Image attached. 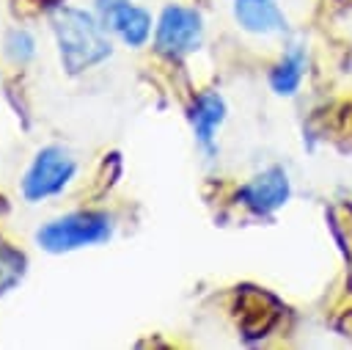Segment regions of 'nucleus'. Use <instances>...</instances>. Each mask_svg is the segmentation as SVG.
Masks as SVG:
<instances>
[{
	"mask_svg": "<svg viewBox=\"0 0 352 350\" xmlns=\"http://www.w3.org/2000/svg\"><path fill=\"white\" fill-rule=\"evenodd\" d=\"M52 30H55L60 63L69 74H82L91 66L110 58V52H113V44L104 36L107 30L102 28L99 17H94L82 8L60 6L52 14Z\"/></svg>",
	"mask_w": 352,
	"mask_h": 350,
	"instance_id": "nucleus-1",
	"label": "nucleus"
},
{
	"mask_svg": "<svg viewBox=\"0 0 352 350\" xmlns=\"http://www.w3.org/2000/svg\"><path fill=\"white\" fill-rule=\"evenodd\" d=\"M110 237H113V218L99 209H77L60 215L55 220H47L36 231L38 248L50 254H69L77 248L107 243Z\"/></svg>",
	"mask_w": 352,
	"mask_h": 350,
	"instance_id": "nucleus-2",
	"label": "nucleus"
},
{
	"mask_svg": "<svg viewBox=\"0 0 352 350\" xmlns=\"http://www.w3.org/2000/svg\"><path fill=\"white\" fill-rule=\"evenodd\" d=\"M74 174H77V160L72 157L69 149L58 143L41 146L22 176V196L25 201L38 204L50 196L63 193V187L74 179Z\"/></svg>",
	"mask_w": 352,
	"mask_h": 350,
	"instance_id": "nucleus-3",
	"label": "nucleus"
},
{
	"mask_svg": "<svg viewBox=\"0 0 352 350\" xmlns=\"http://www.w3.org/2000/svg\"><path fill=\"white\" fill-rule=\"evenodd\" d=\"M204 41V19L195 8L187 6H165L157 28H154V47L165 58H184L198 50Z\"/></svg>",
	"mask_w": 352,
	"mask_h": 350,
	"instance_id": "nucleus-4",
	"label": "nucleus"
},
{
	"mask_svg": "<svg viewBox=\"0 0 352 350\" xmlns=\"http://www.w3.org/2000/svg\"><path fill=\"white\" fill-rule=\"evenodd\" d=\"M96 17L126 47H143L151 36V14L129 0H96Z\"/></svg>",
	"mask_w": 352,
	"mask_h": 350,
	"instance_id": "nucleus-5",
	"label": "nucleus"
},
{
	"mask_svg": "<svg viewBox=\"0 0 352 350\" xmlns=\"http://www.w3.org/2000/svg\"><path fill=\"white\" fill-rule=\"evenodd\" d=\"M289 196H292V182L280 165L264 168L236 190V201L256 215H272L289 201Z\"/></svg>",
	"mask_w": 352,
	"mask_h": 350,
	"instance_id": "nucleus-6",
	"label": "nucleus"
},
{
	"mask_svg": "<svg viewBox=\"0 0 352 350\" xmlns=\"http://www.w3.org/2000/svg\"><path fill=\"white\" fill-rule=\"evenodd\" d=\"M190 124L195 132V141L204 149H214V132L226 121V99L217 91H201L190 105Z\"/></svg>",
	"mask_w": 352,
	"mask_h": 350,
	"instance_id": "nucleus-7",
	"label": "nucleus"
},
{
	"mask_svg": "<svg viewBox=\"0 0 352 350\" xmlns=\"http://www.w3.org/2000/svg\"><path fill=\"white\" fill-rule=\"evenodd\" d=\"M234 17L248 33L272 36L286 30V17L275 0H234Z\"/></svg>",
	"mask_w": 352,
	"mask_h": 350,
	"instance_id": "nucleus-8",
	"label": "nucleus"
},
{
	"mask_svg": "<svg viewBox=\"0 0 352 350\" xmlns=\"http://www.w3.org/2000/svg\"><path fill=\"white\" fill-rule=\"evenodd\" d=\"M302 74H305V52L294 44L283 52V58L272 66L270 72V88L280 96H292L300 83H302Z\"/></svg>",
	"mask_w": 352,
	"mask_h": 350,
	"instance_id": "nucleus-9",
	"label": "nucleus"
},
{
	"mask_svg": "<svg viewBox=\"0 0 352 350\" xmlns=\"http://www.w3.org/2000/svg\"><path fill=\"white\" fill-rule=\"evenodd\" d=\"M0 207H3V201H0ZM25 265H28L25 254L16 251V248H11L0 237V295L19 284V278L25 276Z\"/></svg>",
	"mask_w": 352,
	"mask_h": 350,
	"instance_id": "nucleus-10",
	"label": "nucleus"
},
{
	"mask_svg": "<svg viewBox=\"0 0 352 350\" xmlns=\"http://www.w3.org/2000/svg\"><path fill=\"white\" fill-rule=\"evenodd\" d=\"M6 55H8L11 63L25 66V63L33 61V55H36V39H33L25 28H14V30L6 36Z\"/></svg>",
	"mask_w": 352,
	"mask_h": 350,
	"instance_id": "nucleus-11",
	"label": "nucleus"
}]
</instances>
